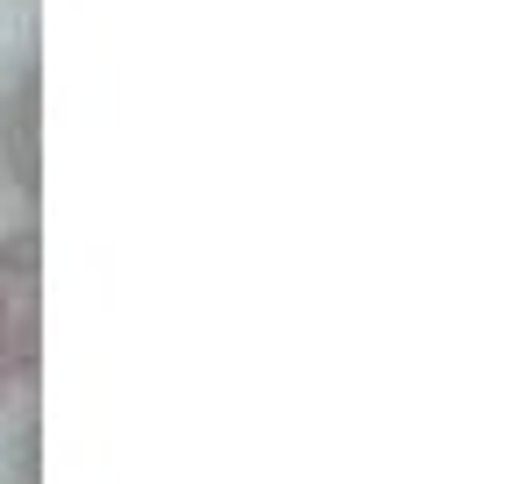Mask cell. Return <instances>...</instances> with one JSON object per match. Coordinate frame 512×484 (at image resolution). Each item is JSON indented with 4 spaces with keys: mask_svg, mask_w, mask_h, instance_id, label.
Returning a JSON list of instances; mask_svg holds the SVG:
<instances>
[{
    "mask_svg": "<svg viewBox=\"0 0 512 484\" xmlns=\"http://www.w3.org/2000/svg\"><path fill=\"white\" fill-rule=\"evenodd\" d=\"M43 371V242L36 228H0V406Z\"/></svg>",
    "mask_w": 512,
    "mask_h": 484,
    "instance_id": "6da1fadb",
    "label": "cell"
},
{
    "mask_svg": "<svg viewBox=\"0 0 512 484\" xmlns=\"http://www.w3.org/2000/svg\"><path fill=\"white\" fill-rule=\"evenodd\" d=\"M0 186L36 207V186H43V72H36V57H22L0 79Z\"/></svg>",
    "mask_w": 512,
    "mask_h": 484,
    "instance_id": "7a4b0ae2",
    "label": "cell"
}]
</instances>
